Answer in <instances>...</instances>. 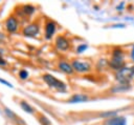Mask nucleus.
Segmentation results:
<instances>
[{
    "label": "nucleus",
    "mask_w": 134,
    "mask_h": 125,
    "mask_svg": "<svg viewBox=\"0 0 134 125\" xmlns=\"http://www.w3.org/2000/svg\"><path fill=\"white\" fill-rule=\"evenodd\" d=\"M133 78H134V66H128V67L124 66L116 74V80L120 84L128 85Z\"/></svg>",
    "instance_id": "obj_1"
},
{
    "label": "nucleus",
    "mask_w": 134,
    "mask_h": 125,
    "mask_svg": "<svg viewBox=\"0 0 134 125\" xmlns=\"http://www.w3.org/2000/svg\"><path fill=\"white\" fill-rule=\"evenodd\" d=\"M125 61H124V54L120 49H115L112 55V59L110 61V66L114 69H121L124 67Z\"/></svg>",
    "instance_id": "obj_2"
},
{
    "label": "nucleus",
    "mask_w": 134,
    "mask_h": 125,
    "mask_svg": "<svg viewBox=\"0 0 134 125\" xmlns=\"http://www.w3.org/2000/svg\"><path fill=\"white\" fill-rule=\"evenodd\" d=\"M43 80L47 83V85H49L50 87H53V88H57L61 91H64L66 89V85L64 82L58 80L55 77H53L52 75H49V74H46L43 76Z\"/></svg>",
    "instance_id": "obj_3"
},
{
    "label": "nucleus",
    "mask_w": 134,
    "mask_h": 125,
    "mask_svg": "<svg viewBox=\"0 0 134 125\" xmlns=\"http://www.w3.org/2000/svg\"><path fill=\"white\" fill-rule=\"evenodd\" d=\"M72 68L79 72H86L90 69V65L87 62H82L79 60H74L72 62Z\"/></svg>",
    "instance_id": "obj_4"
},
{
    "label": "nucleus",
    "mask_w": 134,
    "mask_h": 125,
    "mask_svg": "<svg viewBox=\"0 0 134 125\" xmlns=\"http://www.w3.org/2000/svg\"><path fill=\"white\" fill-rule=\"evenodd\" d=\"M39 25L34 23V24H30V25H27L23 28V35L24 36H27V37H34L36 35L39 34Z\"/></svg>",
    "instance_id": "obj_5"
},
{
    "label": "nucleus",
    "mask_w": 134,
    "mask_h": 125,
    "mask_svg": "<svg viewBox=\"0 0 134 125\" xmlns=\"http://www.w3.org/2000/svg\"><path fill=\"white\" fill-rule=\"evenodd\" d=\"M4 25H5V28H6L8 32L13 33V32H15V30L18 28V21H17V19H16L14 16H10V17H8V18L5 20Z\"/></svg>",
    "instance_id": "obj_6"
},
{
    "label": "nucleus",
    "mask_w": 134,
    "mask_h": 125,
    "mask_svg": "<svg viewBox=\"0 0 134 125\" xmlns=\"http://www.w3.org/2000/svg\"><path fill=\"white\" fill-rule=\"evenodd\" d=\"M106 125H127V120L125 117H111L106 121Z\"/></svg>",
    "instance_id": "obj_7"
},
{
    "label": "nucleus",
    "mask_w": 134,
    "mask_h": 125,
    "mask_svg": "<svg viewBox=\"0 0 134 125\" xmlns=\"http://www.w3.org/2000/svg\"><path fill=\"white\" fill-rule=\"evenodd\" d=\"M55 45H57V47H58L59 49H61V50H66V49L69 47V42H68V40H67L65 37L59 36V37L57 38V40H55Z\"/></svg>",
    "instance_id": "obj_8"
},
{
    "label": "nucleus",
    "mask_w": 134,
    "mask_h": 125,
    "mask_svg": "<svg viewBox=\"0 0 134 125\" xmlns=\"http://www.w3.org/2000/svg\"><path fill=\"white\" fill-rule=\"evenodd\" d=\"M55 32V24L51 21L47 22L46 25H45V37L46 39H50L52 37V35L54 34Z\"/></svg>",
    "instance_id": "obj_9"
},
{
    "label": "nucleus",
    "mask_w": 134,
    "mask_h": 125,
    "mask_svg": "<svg viewBox=\"0 0 134 125\" xmlns=\"http://www.w3.org/2000/svg\"><path fill=\"white\" fill-rule=\"evenodd\" d=\"M88 96H86V95H83V93H75V95H73L69 100H68V102L69 103H81V102H86V101H88Z\"/></svg>",
    "instance_id": "obj_10"
},
{
    "label": "nucleus",
    "mask_w": 134,
    "mask_h": 125,
    "mask_svg": "<svg viewBox=\"0 0 134 125\" xmlns=\"http://www.w3.org/2000/svg\"><path fill=\"white\" fill-rule=\"evenodd\" d=\"M59 67L61 68V70H63V71L66 72V74H72V71H73L72 65H70V64H68L67 62H64V61L60 62Z\"/></svg>",
    "instance_id": "obj_11"
},
{
    "label": "nucleus",
    "mask_w": 134,
    "mask_h": 125,
    "mask_svg": "<svg viewBox=\"0 0 134 125\" xmlns=\"http://www.w3.org/2000/svg\"><path fill=\"white\" fill-rule=\"evenodd\" d=\"M3 109H4L5 114H6L10 120H13V121H17V122H18V121H21V120H20V118H19V117H17V114H16L15 112H13L9 108H7V107H5V106H4V107H3Z\"/></svg>",
    "instance_id": "obj_12"
},
{
    "label": "nucleus",
    "mask_w": 134,
    "mask_h": 125,
    "mask_svg": "<svg viewBox=\"0 0 134 125\" xmlns=\"http://www.w3.org/2000/svg\"><path fill=\"white\" fill-rule=\"evenodd\" d=\"M19 104H20V106H21V108L23 109V110H25L26 112H29V113H32L34 112V108L26 102V101H23V100H21L20 102H19Z\"/></svg>",
    "instance_id": "obj_13"
},
{
    "label": "nucleus",
    "mask_w": 134,
    "mask_h": 125,
    "mask_svg": "<svg viewBox=\"0 0 134 125\" xmlns=\"http://www.w3.org/2000/svg\"><path fill=\"white\" fill-rule=\"evenodd\" d=\"M23 13L24 14H26V15H31L34 12H35V7L32 6V5H30V4H26V5H24L23 6Z\"/></svg>",
    "instance_id": "obj_14"
},
{
    "label": "nucleus",
    "mask_w": 134,
    "mask_h": 125,
    "mask_svg": "<svg viewBox=\"0 0 134 125\" xmlns=\"http://www.w3.org/2000/svg\"><path fill=\"white\" fill-rule=\"evenodd\" d=\"M39 121H40V123H41L42 125H51L50 121H49L46 117H44V116H42V117L39 119Z\"/></svg>",
    "instance_id": "obj_15"
},
{
    "label": "nucleus",
    "mask_w": 134,
    "mask_h": 125,
    "mask_svg": "<svg viewBox=\"0 0 134 125\" xmlns=\"http://www.w3.org/2000/svg\"><path fill=\"white\" fill-rule=\"evenodd\" d=\"M19 77H20L21 79H26V78L28 77V72H27L25 69H22V70L19 71Z\"/></svg>",
    "instance_id": "obj_16"
},
{
    "label": "nucleus",
    "mask_w": 134,
    "mask_h": 125,
    "mask_svg": "<svg viewBox=\"0 0 134 125\" xmlns=\"http://www.w3.org/2000/svg\"><path fill=\"white\" fill-rule=\"evenodd\" d=\"M117 113V111H107V112H103L100 116L102 117H109L110 116V118H111V116H115Z\"/></svg>",
    "instance_id": "obj_17"
},
{
    "label": "nucleus",
    "mask_w": 134,
    "mask_h": 125,
    "mask_svg": "<svg viewBox=\"0 0 134 125\" xmlns=\"http://www.w3.org/2000/svg\"><path fill=\"white\" fill-rule=\"evenodd\" d=\"M86 48H87V45L82 44V45H80V46L77 47V53H82V51H84Z\"/></svg>",
    "instance_id": "obj_18"
},
{
    "label": "nucleus",
    "mask_w": 134,
    "mask_h": 125,
    "mask_svg": "<svg viewBox=\"0 0 134 125\" xmlns=\"http://www.w3.org/2000/svg\"><path fill=\"white\" fill-rule=\"evenodd\" d=\"M0 82H1V83H3V84H5L6 86H9V87H13V85H12L10 83H8L7 81H5V80H3V79H0Z\"/></svg>",
    "instance_id": "obj_19"
},
{
    "label": "nucleus",
    "mask_w": 134,
    "mask_h": 125,
    "mask_svg": "<svg viewBox=\"0 0 134 125\" xmlns=\"http://www.w3.org/2000/svg\"><path fill=\"white\" fill-rule=\"evenodd\" d=\"M5 64H6L5 60H4V59H3V58L0 56V65H2V66H3V65H5Z\"/></svg>",
    "instance_id": "obj_20"
},
{
    "label": "nucleus",
    "mask_w": 134,
    "mask_h": 125,
    "mask_svg": "<svg viewBox=\"0 0 134 125\" xmlns=\"http://www.w3.org/2000/svg\"><path fill=\"white\" fill-rule=\"evenodd\" d=\"M131 58H132V60L134 61V46H133V48H132V51H131Z\"/></svg>",
    "instance_id": "obj_21"
},
{
    "label": "nucleus",
    "mask_w": 134,
    "mask_h": 125,
    "mask_svg": "<svg viewBox=\"0 0 134 125\" xmlns=\"http://www.w3.org/2000/svg\"><path fill=\"white\" fill-rule=\"evenodd\" d=\"M3 39H4V35H3L2 33H0V41L3 40Z\"/></svg>",
    "instance_id": "obj_22"
},
{
    "label": "nucleus",
    "mask_w": 134,
    "mask_h": 125,
    "mask_svg": "<svg viewBox=\"0 0 134 125\" xmlns=\"http://www.w3.org/2000/svg\"><path fill=\"white\" fill-rule=\"evenodd\" d=\"M2 51H3V49H2V48H0V54H2Z\"/></svg>",
    "instance_id": "obj_23"
}]
</instances>
